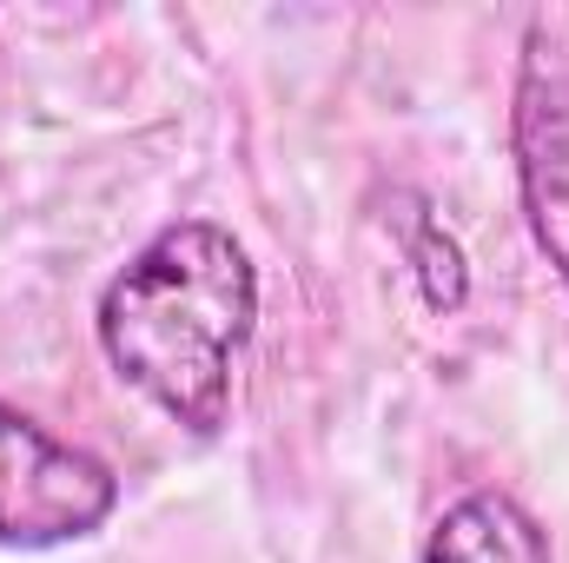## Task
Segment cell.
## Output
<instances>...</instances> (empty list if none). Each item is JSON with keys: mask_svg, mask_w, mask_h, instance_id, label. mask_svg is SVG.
Wrapping results in <instances>:
<instances>
[{"mask_svg": "<svg viewBox=\"0 0 569 563\" xmlns=\"http://www.w3.org/2000/svg\"><path fill=\"white\" fill-rule=\"evenodd\" d=\"M259 332V266L219 219H172L100 285L107 365L192 437L232 418V378Z\"/></svg>", "mask_w": 569, "mask_h": 563, "instance_id": "6da1fadb", "label": "cell"}, {"mask_svg": "<svg viewBox=\"0 0 569 563\" xmlns=\"http://www.w3.org/2000/svg\"><path fill=\"white\" fill-rule=\"evenodd\" d=\"M120 477L87 444L0 398V551H67L107 531Z\"/></svg>", "mask_w": 569, "mask_h": 563, "instance_id": "7a4b0ae2", "label": "cell"}, {"mask_svg": "<svg viewBox=\"0 0 569 563\" xmlns=\"http://www.w3.org/2000/svg\"><path fill=\"white\" fill-rule=\"evenodd\" d=\"M510 152H517L523 226L569 292V27L550 13L523 27L510 87Z\"/></svg>", "mask_w": 569, "mask_h": 563, "instance_id": "3957f363", "label": "cell"}, {"mask_svg": "<svg viewBox=\"0 0 569 563\" xmlns=\"http://www.w3.org/2000/svg\"><path fill=\"white\" fill-rule=\"evenodd\" d=\"M418 563H557V557H550V531L510 491L483 484V491H463L437 511Z\"/></svg>", "mask_w": 569, "mask_h": 563, "instance_id": "277c9868", "label": "cell"}, {"mask_svg": "<svg viewBox=\"0 0 569 563\" xmlns=\"http://www.w3.org/2000/svg\"><path fill=\"white\" fill-rule=\"evenodd\" d=\"M405 253H411V266H418V292H425V305L437 318H450V312H463V298H470V259H463V246H457V233L430 213L425 199L411 206V233H405Z\"/></svg>", "mask_w": 569, "mask_h": 563, "instance_id": "5b68a950", "label": "cell"}]
</instances>
